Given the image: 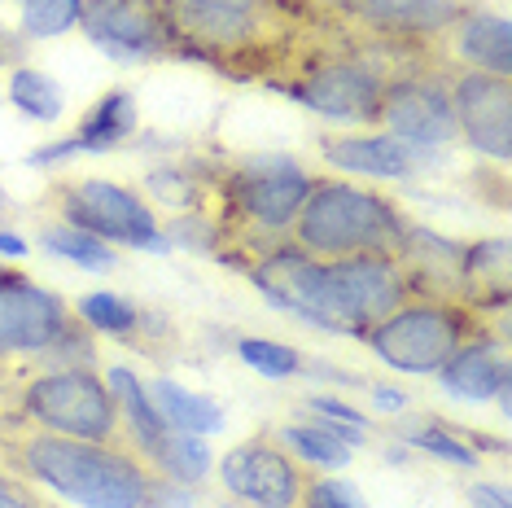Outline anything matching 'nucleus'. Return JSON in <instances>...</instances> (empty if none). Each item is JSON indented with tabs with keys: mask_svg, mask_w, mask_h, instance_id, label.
<instances>
[{
	"mask_svg": "<svg viewBox=\"0 0 512 508\" xmlns=\"http://www.w3.org/2000/svg\"><path fill=\"white\" fill-rule=\"evenodd\" d=\"M294 246L311 259H351V254H399L403 215L390 198L351 189L342 180H316L294 215Z\"/></svg>",
	"mask_w": 512,
	"mask_h": 508,
	"instance_id": "obj_2",
	"label": "nucleus"
},
{
	"mask_svg": "<svg viewBox=\"0 0 512 508\" xmlns=\"http://www.w3.org/2000/svg\"><path fill=\"white\" fill-rule=\"evenodd\" d=\"M254 281L276 307L333 333H368L412 298V268L399 254L311 259L307 250L285 246L254 268Z\"/></svg>",
	"mask_w": 512,
	"mask_h": 508,
	"instance_id": "obj_1",
	"label": "nucleus"
},
{
	"mask_svg": "<svg viewBox=\"0 0 512 508\" xmlns=\"http://www.w3.org/2000/svg\"><path fill=\"white\" fill-rule=\"evenodd\" d=\"M5 62H9V44L0 40V66H5Z\"/></svg>",
	"mask_w": 512,
	"mask_h": 508,
	"instance_id": "obj_36",
	"label": "nucleus"
},
{
	"mask_svg": "<svg viewBox=\"0 0 512 508\" xmlns=\"http://www.w3.org/2000/svg\"><path fill=\"white\" fill-rule=\"evenodd\" d=\"M40 246L49 254H62V259L79 263V268H97V272L114 268V254H110L106 241L84 233V228H75V224H49L40 233Z\"/></svg>",
	"mask_w": 512,
	"mask_h": 508,
	"instance_id": "obj_23",
	"label": "nucleus"
},
{
	"mask_svg": "<svg viewBox=\"0 0 512 508\" xmlns=\"http://www.w3.org/2000/svg\"><path fill=\"white\" fill-rule=\"evenodd\" d=\"M372 403H377V408H386V412H399V408H407L403 390H394V386H377V390H372Z\"/></svg>",
	"mask_w": 512,
	"mask_h": 508,
	"instance_id": "obj_34",
	"label": "nucleus"
},
{
	"mask_svg": "<svg viewBox=\"0 0 512 508\" xmlns=\"http://www.w3.org/2000/svg\"><path fill=\"white\" fill-rule=\"evenodd\" d=\"M469 500H473V508H512L508 491L495 487V482H477V487L469 491Z\"/></svg>",
	"mask_w": 512,
	"mask_h": 508,
	"instance_id": "obj_32",
	"label": "nucleus"
},
{
	"mask_svg": "<svg viewBox=\"0 0 512 508\" xmlns=\"http://www.w3.org/2000/svg\"><path fill=\"white\" fill-rule=\"evenodd\" d=\"M167 40L193 49L237 53L267 31V0H154Z\"/></svg>",
	"mask_w": 512,
	"mask_h": 508,
	"instance_id": "obj_7",
	"label": "nucleus"
},
{
	"mask_svg": "<svg viewBox=\"0 0 512 508\" xmlns=\"http://www.w3.org/2000/svg\"><path fill=\"white\" fill-rule=\"evenodd\" d=\"M311 184L316 180H311L307 171H298L289 158H259V163H250L246 171H237L232 198H237V211L246 215L250 224L281 233V228L294 224V215H298V206L307 202Z\"/></svg>",
	"mask_w": 512,
	"mask_h": 508,
	"instance_id": "obj_13",
	"label": "nucleus"
},
{
	"mask_svg": "<svg viewBox=\"0 0 512 508\" xmlns=\"http://www.w3.org/2000/svg\"><path fill=\"white\" fill-rule=\"evenodd\" d=\"M0 508H40V504H36V495L22 491L18 482L0 478Z\"/></svg>",
	"mask_w": 512,
	"mask_h": 508,
	"instance_id": "obj_33",
	"label": "nucleus"
},
{
	"mask_svg": "<svg viewBox=\"0 0 512 508\" xmlns=\"http://www.w3.org/2000/svg\"><path fill=\"white\" fill-rule=\"evenodd\" d=\"M9 101L40 123L62 119V88L40 71H14V79H9Z\"/></svg>",
	"mask_w": 512,
	"mask_h": 508,
	"instance_id": "obj_24",
	"label": "nucleus"
},
{
	"mask_svg": "<svg viewBox=\"0 0 512 508\" xmlns=\"http://www.w3.org/2000/svg\"><path fill=\"white\" fill-rule=\"evenodd\" d=\"M22 408L66 438L106 447H114V438H119V403H114L106 381L88 368H57V373L36 377L22 395Z\"/></svg>",
	"mask_w": 512,
	"mask_h": 508,
	"instance_id": "obj_5",
	"label": "nucleus"
},
{
	"mask_svg": "<svg viewBox=\"0 0 512 508\" xmlns=\"http://www.w3.org/2000/svg\"><path fill=\"white\" fill-rule=\"evenodd\" d=\"M132 127H136V101L127 97V92H106V97L88 110L84 127H79L71 141L49 145L44 154L31 158V163H57V158H66V154H106Z\"/></svg>",
	"mask_w": 512,
	"mask_h": 508,
	"instance_id": "obj_16",
	"label": "nucleus"
},
{
	"mask_svg": "<svg viewBox=\"0 0 512 508\" xmlns=\"http://www.w3.org/2000/svg\"><path fill=\"white\" fill-rule=\"evenodd\" d=\"M141 508H193L189 500V491H176V487H167V482H149V491H145V500Z\"/></svg>",
	"mask_w": 512,
	"mask_h": 508,
	"instance_id": "obj_31",
	"label": "nucleus"
},
{
	"mask_svg": "<svg viewBox=\"0 0 512 508\" xmlns=\"http://www.w3.org/2000/svg\"><path fill=\"white\" fill-rule=\"evenodd\" d=\"M381 88H386V79L364 62H351V57L316 62L289 84V92H294L307 110L324 114V119H346V123L377 119Z\"/></svg>",
	"mask_w": 512,
	"mask_h": 508,
	"instance_id": "obj_9",
	"label": "nucleus"
},
{
	"mask_svg": "<svg viewBox=\"0 0 512 508\" xmlns=\"http://www.w3.org/2000/svg\"><path fill=\"white\" fill-rule=\"evenodd\" d=\"M237 355L254 368V373H263V377H294L298 368H302V355L294 351V346H285V342L246 338V342L237 346Z\"/></svg>",
	"mask_w": 512,
	"mask_h": 508,
	"instance_id": "obj_26",
	"label": "nucleus"
},
{
	"mask_svg": "<svg viewBox=\"0 0 512 508\" xmlns=\"http://www.w3.org/2000/svg\"><path fill=\"white\" fill-rule=\"evenodd\" d=\"M71 333L62 298L22 276H0V351H49Z\"/></svg>",
	"mask_w": 512,
	"mask_h": 508,
	"instance_id": "obj_14",
	"label": "nucleus"
},
{
	"mask_svg": "<svg viewBox=\"0 0 512 508\" xmlns=\"http://www.w3.org/2000/svg\"><path fill=\"white\" fill-rule=\"evenodd\" d=\"M456 53L473 66V71L508 79L512 75V27H508V18L486 14V9L460 14L456 18Z\"/></svg>",
	"mask_w": 512,
	"mask_h": 508,
	"instance_id": "obj_20",
	"label": "nucleus"
},
{
	"mask_svg": "<svg viewBox=\"0 0 512 508\" xmlns=\"http://www.w3.org/2000/svg\"><path fill=\"white\" fill-rule=\"evenodd\" d=\"M79 14H84V0H22V31L31 40H49L71 31Z\"/></svg>",
	"mask_w": 512,
	"mask_h": 508,
	"instance_id": "obj_25",
	"label": "nucleus"
},
{
	"mask_svg": "<svg viewBox=\"0 0 512 508\" xmlns=\"http://www.w3.org/2000/svg\"><path fill=\"white\" fill-rule=\"evenodd\" d=\"M407 443H416V447H425V452H434L442 460H451V465H460V469H473L477 465V456H473V447H464L456 434H447V430H403Z\"/></svg>",
	"mask_w": 512,
	"mask_h": 508,
	"instance_id": "obj_28",
	"label": "nucleus"
},
{
	"mask_svg": "<svg viewBox=\"0 0 512 508\" xmlns=\"http://www.w3.org/2000/svg\"><path fill=\"white\" fill-rule=\"evenodd\" d=\"M224 487L246 500L254 508H302V473L276 443L267 438H250V443H237L224 456Z\"/></svg>",
	"mask_w": 512,
	"mask_h": 508,
	"instance_id": "obj_11",
	"label": "nucleus"
},
{
	"mask_svg": "<svg viewBox=\"0 0 512 508\" xmlns=\"http://www.w3.org/2000/svg\"><path fill=\"white\" fill-rule=\"evenodd\" d=\"M333 5H346V0H333Z\"/></svg>",
	"mask_w": 512,
	"mask_h": 508,
	"instance_id": "obj_37",
	"label": "nucleus"
},
{
	"mask_svg": "<svg viewBox=\"0 0 512 508\" xmlns=\"http://www.w3.org/2000/svg\"><path fill=\"white\" fill-rule=\"evenodd\" d=\"M79 22L110 53H158L167 44V27H162L154 0H84Z\"/></svg>",
	"mask_w": 512,
	"mask_h": 508,
	"instance_id": "obj_15",
	"label": "nucleus"
},
{
	"mask_svg": "<svg viewBox=\"0 0 512 508\" xmlns=\"http://www.w3.org/2000/svg\"><path fill=\"white\" fill-rule=\"evenodd\" d=\"M79 316H84L92 329H106V333H132L136 329V307L123 303L119 294H88V298H79Z\"/></svg>",
	"mask_w": 512,
	"mask_h": 508,
	"instance_id": "obj_27",
	"label": "nucleus"
},
{
	"mask_svg": "<svg viewBox=\"0 0 512 508\" xmlns=\"http://www.w3.org/2000/svg\"><path fill=\"white\" fill-rule=\"evenodd\" d=\"M281 443L294 447V452L307 460V465H320V469H342L351 460V447L364 443V430L355 425H337V421H311V425H285L281 430Z\"/></svg>",
	"mask_w": 512,
	"mask_h": 508,
	"instance_id": "obj_21",
	"label": "nucleus"
},
{
	"mask_svg": "<svg viewBox=\"0 0 512 508\" xmlns=\"http://www.w3.org/2000/svg\"><path fill=\"white\" fill-rule=\"evenodd\" d=\"M149 399H154V408L167 417L171 430H180V434H215V430H224V412H219L211 399L189 395V390L176 386V381H167V377L154 381V395Z\"/></svg>",
	"mask_w": 512,
	"mask_h": 508,
	"instance_id": "obj_22",
	"label": "nucleus"
},
{
	"mask_svg": "<svg viewBox=\"0 0 512 508\" xmlns=\"http://www.w3.org/2000/svg\"><path fill=\"white\" fill-rule=\"evenodd\" d=\"M0 254H5V259H22V254H27V241L14 237V233H0Z\"/></svg>",
	"mask_w": 512,
	"mask_h": 508,
	"instance_id": "obj_35",
	"label": "nucleus"
},
{
	"mask_svg": "<svg viewBox=\"0 0 512 508\" xmlns=\"http://www.w3.org/2000/svg\"><path fill=\"white\" fill-rule=\"evenodd\" d=\"M62 206L75 228H84V233L101 237V241L167 250V237H158L154 211H149L132 189H119V184H110V180H75L71 189L62 193Z\"/></svg>",
	"mask_w": 512,
	"mask_h": 508,
	"instance_id": "obj_8",
	"label": "nucleus"
},
{
	"mask_svg": "<svg viewBox=\"0 0 512 508\" xmlns=\"http://www.w3.org/2000/svg\"><path fill=\"white\" fill-rule=\"evenodd\" d=\"M377 119L394 132V141H407V145L456 141V114H451L447 88L434 84V79H421V75L386 79Z\"/></svg>",
	"mask_w": 512,
	"mask_h": 508,
	"instance_id": "obj_12",
	"label": "nucleus"
},
{
	"mask_svg": "<svg viewBox=\"0 0 512 508\" xmlns=\"http://www.w3.org/2000/svg\"><path fill=\"white\" fill-rule=\"evenodd\" d=\"M438 381L460 399H491L508 395V360L499 346H486V342H473V346H460L447 364L438 368Z\"/></svg>",
	"mask_w": 512,
	"mask_h": 508,
	"instance_id": "obj_19",
	"label": "nucleus"
},
{
	"mask_svg": "<svg viewBox=\"0 0 512 508\" xmlns=\"http://www.w3.org/2000/svg\"><path fill=\"white\" fill-rule=\"evenodd\" d=\"M451 114L456 132L469 136V145L486 158L508 163L512 154V84L486 71H464L451 79Z\"/></svg>",
	"mask_w": 512,
	"mask_h": 508,
	"instance_id": "obj_10",
	"label": "nucleus"
},
{
	"mask_svg": "<svg viewBox=\"0 0 512 508\" xmlns=\"http://www.w3.org/2000/svg\"><path fill=\"white\" fill-rule=\"evenodd\" d=\"M469 338V311L447 298H407L368 329V346L399 373H438Z\"/></svg>",
	"mask_w": 512,
	"mask_h": 508,
	"instance_id": "obj_4",
	"label": "nucleus"
},
{
	"mask_svg": "<svg viewBox=\"0 0 512 508\" xmlns=\"http://www.w3.org/2000/svg\"><path fill=\"white\" fill-rule=\"evenodd\" d=\"M320 154L329 167L359 171V176H381V180L412 176L416 167L412 145L394 141V136H342V141H324Z\"/></svg>",
	"mask_w": 512,
	"mask_h": 508,
	"instance_id": "obj_17",
	"label": "nucleus"
},
{
	"mask_svg": "<svg viewBox=\"0 0 512 508\" xmlns=\"http://www.w3.org/2000/svg\"><path fill=\"white\" fill-rule=\"evenodd\" d=\"M346 5L368 27L394 31V36H429L460 18L456 0H346Z\"/></svg>",
	"mask_w": 512,
	"mask_h": 508,
	"instance_id": "obj_18",
	"label": "nucleus"
},
{
	"mask_svg": "<svg viewBox=\"0 0 512 508\" xmlns=\"http://www.w3.org/2000/svg\"><path fill=\"white\" fill-rule=\"evenodd\" d=\"M106 386L114 403L123 408L127 417V430H132L136 447L154 460L162 478H176V482H197L206 478V465H211V456H206V443L197 434H180L171 430L167 417L154 408V399L145 395V386L136 381L127 368H110L106 373Z\"/></svg>",
	"mask_w": 512,
	"mask_h": 508,
	"instance_id": "obj_6",
	"label": "nucleus"
},
{
	"mask_svg": "<svg viewBox=\"0 0 512 508\" xmlns=\"http://www.w3.org/2000/svg\"><path fill=\"white\" fill-rule=\"evenodd\" d=\"M22 465L49 482L57 495L84 508H141L149 491V473L132 456L106 443H84L66 434H36L22 443Z\"/></svg>",
	"mask_w": 512,
	"mask_h": 508,
	"instance_id": "obj_3",
	"label": "nucleus"
},
{
	"mask_svg": "<svg viewBox=\"0 0 512 508\" xmlns=\"http://www.w3.org/2000/svg\"><path fill=\"white\" fill-rule=\"evenodd\" d=\"M302 508H364V500L346 482H307L302 487Z\"/></svg>",
	"mask_w": 512,
	"mask_h": 508,
	"instance_id": "obj_29",
	"label": "nucleus"
},
{
	"mask_svg": "<svg viewBox=\"0 0 512 508\" xmlns=\"http://www.w3.org/2000/svg\"><path fill=\"white\" fill-rule=\"evenodd\" d=\"M311 412H320L324 421H337V425H355V430H364V412H355L351 403H342V399H329V395H320V399H311Z\"/></svg>",
	"mask_w": 512,
	"mask_h": 508,
	"instance_id": "obj_30",
	"label": "nucleus"
}]
</instances>
